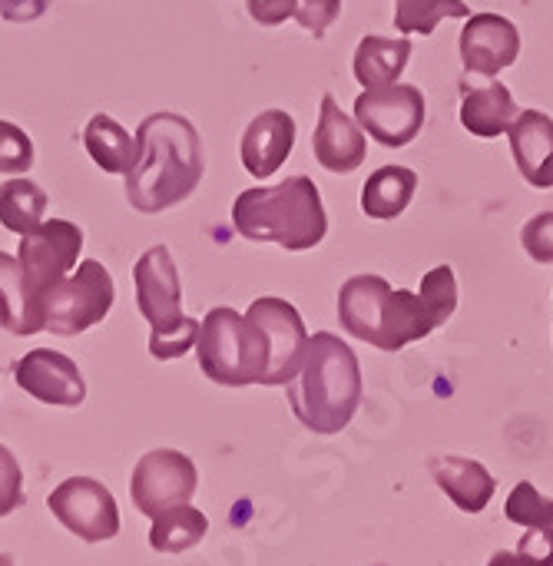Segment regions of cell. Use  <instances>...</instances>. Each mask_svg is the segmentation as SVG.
<instances>
[{
	"mask_svg": "<svg viewBox=\"0 0 553 566\" xmlns=\"http://www.w3.org/2000/svg\"><path fill=\"white\" fill-rule=\"evenodd\" d=\"M206 172L199 129L182 113H149L136 126V163L126 172V199L136 212L156 216L186 202Z\"/></svg>",
	"mask_w": 553,
	"mask_h": 566,
	"instance_id": "cell-1",
	"label": "cell"
},
{
	"mask_svg": "<svg viewBox=\"0 0 553 566\" xmlns=\"http://www.w3.org/2000/svg\"><path fill=\"white\" fill-rule=\"evenodd\" d=\"M362 368L355 352L332 332L309 335L299 375L285 385L295 418L315 434H338L362 405Z\"/></svg>",
	"mask_w": 553,
	"mask_h": 566,
	"instance_id": "cell-2",
	"label": "cell"
},
{
	"mask_svg": "<svg viewBox=\"0 0 553 566\" xmlns=\"http://www.w3.org/2000/svg\"><path fill=\"white\" fill-rule=\"evenodd\" d=\"M232 226L249 242H279L289 252L315 249L328 232V216L315 179L292 176L279 186H255L236 196Z\"/></svg>",
	"mask_w": 553,
	"mask_h": 566,
	"instance_id": "cell-3",
	"label": "cell"
},
{
	"mask_svg": "<svg viewBox=\"0 0 553 566\" xmlns=\"http://www.w3.org/2000/svg\"><path fill=\"white\" fill-rule=\"evenodd\" d=\"M338 322L352 338H362L382 352H401L438 328L418 292L392 289L382 275H352L342 285Z\"/></svg>",
	"mask_w": 553,
	"mask_h": 566,
	"instance_id": "cell-4",
	"label": "cell"
},
{
	"mask_svg": "<svg viewBox=\"0 0 553 566\" xmlns=\"http://www.w3.org/2000/svg\"><path fill=\"white\" fill-rule=\"evenodd\" d=\"M136 308L149 322V355L156 361H176L199 342L196 318L182 315V285L173 252L166 245H153L139 255L133 269Z\"/></svg>",
	"mask_w": 553,
	"mask_h": 566,
	"instance_id": "cell-5",
	"label": "cell"
},
{
	"mask_svg": "<svg viewBox=\"0 0 553 566\" xmlns=\"http://www.w3.org/2000/svg\"><path fill=\"white\" fill-rule=\"evenodd\" d=\"M199 368L209 381L222 388H249L262 385L269 375L272 345L265 328L246 312L236 308H212L199 325Z\"/></svg>",
	"mask_w": 553,
	"mask_h": 566,
	"instance_id": "cell-6",
	"label": "cell"
},
{
	"mask_svg": "<svg viewBox=\"0 0 553 566\" xmlns=\"http://www.w3.org/2000/svg\"><path fill=\"white\" fill-rule=\"evenodd\" d=\"M116 302V285L113 275L103 269V262L86 259L60 279L53 289L43 292V315H46V332L60 338H73L93 325H100Z\"/></svg>",
	"mask_w": 553,
	"mask_h": 566,
	"instance_id": "cell-7",
	"label": "cell"
},
{
	"mask_svg": "<svg viewBox=\"0 0 553 566\" xmlns=\"http://www.w3.org/2000/svg\"><path fill=\"white\" fill-rule=\"evenodd\" d=\"M196 488H199V474L192 458L173 448H156L143 454L129 478L133 507L149 521L176 504H189Z\"/></svg>",
	"mask_w": 553,
	"mask_h": 566,
	"instance_id": "cell-8",
	"label": "cell"
},
{
	"mask_svg": "<svg viewBox=\"0 0 553 566\" xmlns=\"http://www.w3.org/2000/svg\"><path fill=\"white\" fill-rule=\"evenodd\" d=\"M425 93L411 83H392L382 90H365L355 99V123L382 146L398 149L418 139L425 126Z\"/></svg>",
	"mask_w": 553,
	"mask_h": 566,
	"instance_id": "cell-9",
	"label": "cell"
},
{
	"mask_svg": "<svg viewBox=\"0 0 553 566\" xmlns=\"http://www.w3.org/2000/svg\"><path fill=\"white\" fill-rule=\"evenodd\" d=\"M83 252V229L66 219H43L33 232L20 235L17 262L30 289L43 298L46 289H53L60 279H66L76 269V259Z\"/></svg>",
	"mask_w": 553,
	"mask_h": 566,
	"instance_id": "cell-10",
	"label": "cell"
},
{
	"mask_svg": "<svg viewBox=\"0 0 553 566\" xmlns=\"http://www.w3.org/2000/svg\"><path fill=\"white\" fill-rule=\"evenodd\" d=\"M46 507L83 544H103L119 534V507L93 478H66L46 497Z\"/></svg>",
	"mask_w": 553,
	"mask_h": 566,
	"instance_id": "cell-11",
	"label": "cell"
},
{
	"mask_svg": "<svg viewBox=\"0 0 553 566\" xmlns=\"http://www.w3.org/2000/svg\"><path fill=\"white\" fill-rule=\"evenodd\" d=\"M249 315L265 328L269 335V345H272V358H269V375H265V388H275V385H289L299 368H302V358H305V348H309V332H305V322L299 315V308L285 298H275V295H265V298H255L249 305Z\"/></svg>",
	"mask_w": 553,
	"mask_h": 566,
	"instance_id": "cell-12",
	"label": "cell"
},
{
	"mask_svg": "<svg viewBox=\"0 0 553 566\" xmlns=\"http://www.w3.org/2000/svg\"><path fill=\"white\" fill-rule=\"evenodd\" d=\"M13 381L36 401L53 408H80L86 401V381L80 368L50 348H33L13 365Z\"/></svg>",
	"mask_w": 553,
	"mask_h": 566,
	"instance_id": "cell-13",
	"label": "cell"
},
{
	"mask_svg": "<svg viewBox=\"0 0 553 566\" xmlns=\"http://www.w3.org/2000/svg\"><path fill=\"white\" fill-rule=\"evenodd\" d=\"M521 56V33L501 13H471L461 30V60L474 76H498Z\"/></svg>",
	"mask_w": 553,
	"mask_h": 566,
	"instance_id": "cell-14",
	"label": "cell"
},
{
	"mask_svg": "<svg viewBox=\"0 0 553 566\" xmlns=\"http://www.w3.org/2000/svg\"><path fill=\"white\" fill-rule=\"evenodd\" d=\"M312 149L315 159L328 169V172H355L365 156H368V143H365V129L358 123H352L342 106L335 103L332 93L322 96V109H319V126L312 136Z\"/></svg>",
	"mask_w": 553,
	"mask_h": 566,
	"instance_id": "cell-15",
	"label": "cell"
},
{
	"mask_svg": "<svg viewBox=\"0 0 553 566\" xmlns=\"http://www.w3.org/2000/svg\"><path fill=\"white\" fill-rule=\"evenodd\" d=\"M295 146V119L285 109L259 113L242 136V166L255 179H269L282 169Z\"/></svg>",
	"mask_w": 553,
	"mask_h": 566,
	"instance_id": "cell-16",
	"label": "cell"
},
{
	"mask_svg": "<svg viewBox=\"0 0 553 566\" xmlns=\"http://www.w3.org/2000/svg\"><path fill=\"white\" fill-rule=\"evenodd\" d=\"M508 139L528 186L553 189V116L541 109H521L508 129Z\"/></svg>",
	"mask_w": 553,
	"mask_h": 566,
	"instance_id": "cell-17",
	"label": "cell"
},
{
	"mask_svg": "<svg viewBox=\"0 0 553 566\" xmlns=\"http://www.w3.org/2000/svg\"><path fill=\"white\" fill-rule=\"evenodd\" d=\"M428 471H431L435 484L448 494V501L465 514H481L498 491L491 471L471 458H458V454L431 458Z\"/></svg>",
	"mask_w": 553,
	"mask_h": 566,
	"instance_id": "cell-18",
	"label": "cell"
},
{
	"mask_svg": "<svg viewBox=\"0 0 553 566\" xmlns=\"http://www.w3.org/2000/svg\"><path fill=\"white\" fill-rule=\"evenodd\" d=\"M0 328L10 335L46 332L43 298L30 289L17 255L0 252Z\"/></svg>",
	"mask_w": 553,
	"mask_h": 566,
	"instance_id": "cell-19",
	"label": "cell"
},
{
	"mask_svg": "<svg viewBox=\"0 0 553 566\" xmlns=\"http://www.w3.org/2000/svg\"><path fill=\"white\" fill-rule=\"evenodd\" d=\"M518 113H521L518 99H514V93L504 83H488V86H478V90H465L461 126L471 136L494 139V136L511 129Z\"/></svg>",
	"mask_w": 553,
	"mask_h": 566,
	"instance_id": "cell-20",
	"label": "cell"
},
{
	"mask_svg": "<svg viewBox=\"0 0 553 566\" xmlns=\"http://www.w3.org/2000/svg\"><path fill=\"white\" fill-rule=\"evenodd\" d=\"M411 60V40L408 36H362L358 50H355V80L365 90H382L398 83V76L405 73Z\"/></svg>",
	"mask_w": 553,
	"mask_h": 566,
	"instance_id": "cell-21",
	"label": "cell"
},
{
	"mask_svg": "<svg viewBox=\"0 0 553 566\" xmlns=\"http://www.w3.org/2000/svg\"><path fill=\"white\" fill-rule=\"evenodd\" d=\"M418 192V172L408 166H382L362 189V212L368 219H398Z\"/></svg>",
	"mask_w": 553,
	"mask_h": 566,
	"instance_id": "cell-22",
	"label": "cell"
},
{
	"mask_svg": "<svg viewBox=\"0 0 553 566\" xmlns=\"http://www.w3.org/2000/svg\"><path fill=\"white\" fill-rule=\"evenodd\" d=\"M83 149L103 172H113V176H126L136 163V136H129L106 113L90 116V123L83 126Z\"/></svg>",
	"mask_w": 553,
	"mask_h": 566,
	"instance_id": "cell-23",
	"label": "cell"
},
{
	"mask_svg": "<svg viewBox=\"0 0 553 566\" xmlns=\"http://www.w3.org/2000/svg\"><path fill=\"white\" fill-rule=\"evenodd\" d=\"M206 531H209V521L202 511H196L192 504H176L153 517L149 547L156 554H182V551H192L206 537Z\"/></svg>",
	"mask_w": 553,
	"mask_h": 566,
	"instance_id": "cell-24",
	"label": "cell"
},
{
	"mask_svg": "<svg viewBox=\"0 0 553 566\" xmlns=\"http://www.w3.org/2000/svg\"><path fill=\"white\" fill-rule=\"evenodd\" d=\"M50 199L33 179H3L0 182V226L7 232L27 235L43 222Z\"/></svg>",
	"mask_w": 553,
	"mask_h": 566,
	"instance_id": "cell-25",
	"label": "cell"
},
{
	"mask_svg": "<svg viewBox=\"0 0 553 566\" xmlns=\"http://www.w3.org/2000/svg\"><path fill=\"white\" fill-rule=\"evenodd\" d=\"M465 0H395V27L401 33H435L441 20H468Z\"/></svg>",
	"mask_w": 553,
	"mask_h": 566,
	"instance_id": "cell-26",
	"label": "cell"
},
{
	"mask_svg": "<svg viewBox=\"0 0 553 566\" xmlns=\"http://www.w3.org/2000/svg\"><path fill=\"white\" fill-rule=\"evenodd\" d=\"M504 514H508L511 524H521L528 531L531 527H553V501L544 497L531 481H521L511 491V497L504 504Z\"/></svg>",
	"mask_w": 553,
	"mask_h": 566,
	"instance_id": "cell-27",
	"label": "cell"
},
{
	"mask_svg": "<svg viewBox=\"0 0 553 566\" xmlns=\"http://www.w3.org/2000/svg\"><path fill=\"white\" fill-rule=\"evenodd\" d=\"M421 298H425V305L431 308V315H435V322H438V328L458 312V279H455V269L451 265H438V269H431L425 279H421V292H418Z\"/></svg>",
	"mask_w": 553,
	"mask_h": 566,
	"instance_id": "cell-28",
	"label": "cell"
},
{
	"mask_svg": "<svg viewBox=\"0 0 553 566\" xmlns=\"http://www.w3.org/2000/svg\"><path fill=\"white\" fill-rule=\"evenodd\" d=\"M30 166H33L30 136L17 123L0 119V172L3 176H27Z\"/></svg>",
	"mask_w": 553,
	"mask_h": 566,
	"instance_id": "cell-29",
	"label": "cell"
},
{
	"mask_svg": "<svg viewBox=\"0 0 553 566\" xmlns=\"http://www.w3.org/2000/svg\"><path fill=\"white\" fill-rule=\"evenodd\" d=\"M23 507V471L17 458L0 444V517H10Z\"/></svg>",
	"mask_w": 553,
	"mask_h": 566,
	"instance_id": "cell-30",
	"label": "cell"
},
{
	"mask_svg": "<svg viewBox=\"0 0 553 566\" xmlns=\"http://www.w3.org/2000/svg\"><path fill=\"white\" fill-rule=\"evenodd\" d=\"M521 242L528 249V255L541 265L553 262V212L534 216L524 229H521Z\"/></svg>",
	"mask_w": 553,
	"mask_h": 566,
	"instance_id": "cell-31",
	"label": "cell"
},
{
	"mask_svg": "<svg viewBox=\"0 0 553 566\" xmlns=\"http://www.w3.org/2000/svg\"><path fill=\"white\" fill-rule=\"evenodd\" d=\"M342 13V0H299L295 20L312 33V36H325L328 27L338 20Z\"/></svg>",
	"mask_w": 553,
	"mask_h": 566,
	"instance_id": "cell-32",
	"label": "cell"
},
{
	"mask_svg": "<svg viewBox=\"0 0 553 566\" xmlns=\"http://www.w3.org/2000/svg\"><path fill=\"white\" fill-rule=\"evenodd\" d=\"M518 557L524 566H553V527H531L518 544Z\"/></svg>",
	"mask_w": 553,
	"mask_h": 566,
	"instance_id": "cell-33",
	"label": "cell"
},
{
	"mask_svg": "<svg viewBox=\"0 0 553 566\" xmlns=\"http://www.w3.org/2000/svg\"><path fill=\"white\" fill-rule=\"evenodd\" d=\"M246 7L259 27H279L289 17H295L299 0H246Z\"/></svg>",
	"mask_w": 553,
	"mask_h": 566,
	"instance_id": "cell-34",
	"label": "cell"
},
{
	"mask_svg": "<svg viewBox=\"0 0 553 566\" xmlns=\"http://www.w3.org/2000/svg\"><path fill=\"white\" fill-rule=\"evenodd\" d=\"M53 0H0V17L7 23H33L50 10Z\"/></svg>",
	"mask_w": 553,
	"mask_h": 566,
	"instance_id": "cell-35",
	"label": "cell"
},
{
	"mask_svg": "<svg viewBox=\"0 0 553 566\" xmlns=\"http://www.w3.org/2000/svg\"><path fill=\"white\" fill-rule=\"evenodd\" d=\"M488 566H524V564H521V557H518V554L501 551V554H494V557H491V564Z\"/></svg>",
	"mask_w": 553,
	"mask_h": 566,
	"instance_id": "cell-36",
	"label": "cell"
},
{
	"mask_svg": "<svg viewBox=\"0 0 553 566\" xmlns=\"http://www.w3.org/2000/svg\"><path fill=\"white\" fill-rule=\"evenodd\" d=\"M0 566H13V557L10 554H0Z\"/></svg>",
	"mask_w": 553,
	"mask_h": 566,
	"instance_id": "cell-37",
	"label": "cell"
}]
</instances>
